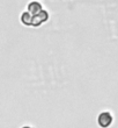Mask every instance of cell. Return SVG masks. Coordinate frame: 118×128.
<instances>
[{
	"label": "cell",
	"mask_w": 118,
	"mask_h": 128,
	"mask_svg": "<svg viewBox=\"0 0 118 128\" xmlns=\"http://www.w3.org/2000/svg\"><path fill=\"white\" fill-rule=\"evenodd\" d=\"M112 121H114V118H112V114L108 111L101 112L97 116V124L100 127L102 128H108L111 126Z\"/></svg>",
	"instance_id": "cell-1"
},
{
	"label": "cell",
	"mask_w": 118,
	"mask_h": 128,
	"mask_svg": "<svg viewBox=\"0 0 118 128\" xmlns=\"http://www.w3.org/2000/svg\"><path fill=\"white\" fill-rule=\"evenodd\" d=\"M49 18H50L49 12L45 10H42L38 14L34 15V19H33V27H39V26H42L43 24H45V22L49 21Z\"/></svg>",
	"instance_id": "cell-2"
},
{
	"label": "cell",
	"mask_w": 118,
	"mask_h": 128,
	"mask_svg": "<svg viewBox=\"0 0 118 128\" xmlns=\"http://www.w3.org/2000/svg\"><path fill=\"white\" fill-rule=\"evenodd\" d=\"M33 19H34V15H33L30 12H28V10L23 12V13L21 14V16H20L21 24H24V26H27V27L33 26Z\"/></svg>",
	"instance_id": "cell-3"
},
{
	"label": "cell",
	"mask_w": 118,
	"mask_h": 128,
	"mask_svg": "<svg viewBox=\"0 0 118 128\" xmlns=\"http://www.w3.org/2000/svg\"><path fill=\"white\" fill-rule=\"evenodd\" d=\"M43 10V7H42V4L39 1H30V2L28 4V12H30L33 15H36L40 12V10Z\"/></svg>",
	"instance_id": "cell-4"
},
{
	"label": "cell",
	"mask_w": 118,
	"mask_h": 128,
	"mask_svg": "<svg viewBox=\"0 0 118 128\" xmlns=\"http://www.w3.org/2000/svg\"><path fill=\"white\" fill-rule=\"evenodd\" d=\"M22 128H31V127H29V126H23Z\"/></svg>",
	"instance_id": "cell-5"
}]
</instances>
